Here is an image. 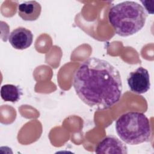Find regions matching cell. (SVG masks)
I'll list each match as a JSON object with an SVG mask.
<instances>
[{
	"instance_id": "obj_3",
	"label": "cell",
	"mask_w": 154,
	"mask_h": 154,
	"mask_svg": "<svg viewBox=\"0 0 154 154\" xmlns=\"http://www.w3.org/2000/svg\"><path fill=\"white\" fill-rule=\"evenodd\" d=\"M116 132L125 143L137 145L149 141L152 128L146 116L138 111H129L122 114L115 124Z\"/></svg>"
},
{
	"instance_id": "obj_1",
	"label": "cell",
	"mask_w": 154,
	"mask_h": 154,
	"mask_svg": "<svg viewBox=\"0 0 154 154\" xmlns=\"http://www.w3.org/2000/svg\"><path fill=\"white\" fill-rule=\"evenodd\" d=\"M73 86L84 103L100 110L117 103L123 91L118 69L109 61L96 57L80 64L74 73Z\"/></svg>"
},
{
	"instance_id": "obj_4",
	"label": "cell",
	"mask_w": 154,
	"mask_h": 154,
	"mask_svg": "<svg viewBox=\"0 0 154 154\" xmlns=\"http://www.w3.org/2000/svg\"><path fill=\"white\" fill-rule=\"evenodd\" d=\"M127 82L131 91L137 94H144L150 88V75L148 70L139 67L131 72L128 78Z\"/></svg>"
},
{
	"instance_id": "obj_5",
	"label": "cell",
	"mask_w": 154,
	"mask_h": 154,
	"mask_svg": "<svg viewBox=\"0 0 154 154\" xmlns=\"http://www.w3.org/2000/svg\"><path fill=\"white\" fill-rule=\"evenodd\" d=\"M96 153H128L126 145L113 135H107L97 144L95 148Z\"/></svg>"
},
{
	"instance_id": "obj_7",
	"label": "cell",
	"mask_w": 154,
	"mask_h": 154,
	"mask_svg": "<svg viewBox=\"0 0 154 154\" xmlns=\"http://www.w3.org/2000/svg\"><path fill=\"white\" fill-rule=\"evenodd\" d=\"M18 14L25 21H35L38 19L42 12V6L35 1L23 2L18 5Z\"/></svg>"
},
{
	"instance_id": "obj_8",
	"label": "cell",
	"mask_w": 154,
	"mask_h": 154,
	"mask_svg": "<svg viewBox=\"0 0 154 154\" xmlns=\"http://www.w3.org/2000/svg\"><path fill=\"white\" fill-rule=\"evenodd\" d=\"M22 95V89L13 84H5L1 88V98L6 102H16Z\"/></svg>"
},
{
	"instance_id": "obj_6",
	"label": "cell",
	"mask_w": 154,
	"mask_h": 154,
	"mask_svg": "<svg viewBox=\"0 0 154 154\" xmlns=\"http://www.w3.org/2000/svg\"><path fill=\"white\" fill-rule=\"evenodd\" d=\"M8 39L13 48L18 50H23L32 45L33 34L29 29L20 26L13 29Z\"/></svg>"
},
{
	"instance_id": "obj_2",
	"label": "cell",
	"mask_w": 154,
	"mask_h": 154,
	"mask_svg": "<svg viewBox=\"0 0 154 154\" xmlns=\"http://www.w3.org/2000/svg\"><path fill=\"white\" fill-rule=\"evenodd\" d=\"M147 13L144 7L135 1H126L113 5L108 18L116 34L121 37L132 35L144 26Z\"/></svg>"
},
{
	"instance_id": "obj_9",
	"label": "cell",
	"mask_w": 154,
	"mask_h": 154,
	"mask_svg": "<svg viewBox=\"0 0 154 154\" xmlns=\"http://www.w3.org/2000/svg\"><path fill=\"white\" fill-rule=\"evenodd\" d=\"M141 2L143 4V5L144 7V10L147 11L148 13L152 14L153 13V5L152 4L151 5H149L150 1H141Z\"/></svg>"
}]
</instances>
